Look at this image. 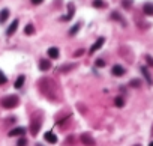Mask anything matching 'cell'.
<instances>
[{
  "label": "cell",
  "mask_w": 153,
  "mask_h": 146,
  "mask_svg": "<svg viewBox=\"0 0 153 146\" xmlns=\"http://www.w3.org/2000/svg\"><path fill=\"white\" fill-rule=\"evenodd\" d=\"M147 62H149V65H153V60H152V57H150V56L147 57Z\"/></svg>",
  "instance_id": "cell-22"
},
{
  "label": "cell",
  "mask_w": 153,
  "mask_h": 146,
  "mask_svg": "<svg viewBox=\"0 0 153 146\" xmlns=\"http://www.w3.org/2000/svg\"><path fill=\"white\" fill-rule=\"evenodd\" d=\"M81 142L86 143L87 146H93V145H95V140H93L90 136H89V134H83V136H81Z\"/></svg>",
  "instance_id": "cell-7"
},
{
  "label": "cell",
  "mask_w": 153,
  "mask_h": 146,
  "mask_svg": "<svg viewBox=\"0 0 153 146\" xmlns=\"http://www.w3.org/2000/svg\"><path fill=\"white\" fill-rule=\"evenodd\" d=\"M111 72H113V75H116V77H122V75H125V68L120 66V65H114Z\"/></svg>",
  "instance_id": "cell-2"
},
{
  "label": "cell",
  "mask_w": 153,
  "mask_h": 146,
  "mask_svg": "<svg viewBox=\"0 0 153 146\" xmlns=\"http://www.w3.org/2000/svg\"><path fill=\"white\" fill-rule=\"evenodd\" d=\"M32 2H33L35 5H39V3H42V0H32Z\"/></svg>",
  "instance_id": "cell-21"
},
{
  "label": "cell",
  "mask_w": 153,
  "mask_h": 146,
  "mask_svg": "<svg viewBox=\"0 0 153 146\" xmlns=\"http://www.w3.org/2000/svg\"><path fill=\"white\" fill-rule=\"evenodd\" d=\"M17 27H18V20H14V21H12V24L9 26V29L6 30V33L11 36V35H14L15 33V30H17Z\"/></svg>",
  "instance_id": "cell-8"
},
{
  "label": "cell",
  "mask_w": 153,
  "mask_h": 146,
  "mask_svg": "<svg viewBox=\"0 0 153 146\" xmlns=\"http://www.w3.org/2000/svg\"><path fill=\"white\" fill-rule=\"evenodd\" d=\"M104 65H105V62L102 60V59H98L96 60V66H104Z\"/></svg>",
  "instance_id": "cell-19"
},
{
  "label": "cell",
  "mask_w": 153,
  "mask_h": 146,
  "mask_svg": "<svg viewBox=\"0 0 153 146\" xmlns=\"http://www.w3.org/2000/svg\"><path fill=\"white\" fill-rule=\"evenodd\" d=\"M25 143H27V142H25V139H20L18 140V146H25Z\"/></svg>",
  "instance_id": "cell-20"
},
{
  "label": "cell",
  "mask_w": 153,
  "mask_h": 146,
  "mask_svg": "<svg viewBox=\"0 0 153 146\" xmlns=\"http://www.w3.org/2000/svg\"><path fill=\"white\" fill-rule=\"evenodd\" d=\"M9 17V9H2L0 11V23H5Z\"/></svg>",
  "instance_id": "cell-10"
},
{
  "label": "cell",
  "mask_w": 153,
  "mask_h": 146,
  "mask_svg": "<svg viewBox=\"0 0 153 146\" xmlns=\"http://www.w3.org/2000/svg\"><path fill=\"white\" fill-rule=\"evenodd\" d=\"M143 9H144V12H146L147 15H153V5L152 3H146Z\"/></svg>",
  "instance_id": "cell-11"
},
{
  "label": "cell",
  "mask_w": 153,
  "mask_h": 146,
  "mask_svg": "<svg viewBox=\"0 0 153 146\" xmlns=\"http://www.w3.org/2000/svg\"><path fill=\"white\" fill-rule=\"evenodd\" d=\"M44 139L48 142V143H57V137L54 132H51V131H47L45 134H44Z\"/></svg>",
  "instance_id": "cell-3"
},
{
  "label": "cell",
  "mask_w": 153,
  "mask_h": 146,
  "mask_svg": "<svg viewBox=\"0 0 153 146\" xmlns=\"http://www.w3.org/2000/svg\"><path fill=\"white\" fill-rule=\"evenodd\" d=\"M48 56H50V59H59V48L57 47L48 48Z\"/></svg>",
  "instance_id": "cell-6"
},
{
  "label": "cell",
  "mask_w": 153,
  "mask_h": 146,
  "mask_svg": "<svg viewBox=\"0 0 153 146\" xmlns=\"http://www.w3.org/2000/svg\"><path fill=\"white\" fill-rule=\"evenodd\" d=\"M80 27H81V24H80V23H76V24L74 26V27H72V29L69 30V35H75L76 32H78V30H80Z\"/></svg>",
  "instance_id": "cell-14"
},
{
  "label": "cell",
  "mask_w": 153,
  "mask_h": 146,
  "mask_svg": "<svg viewBox=\"0 0 153 146\" xmlns=\"http://www.w3.org/2000/svg\"><path fill=\"white\" fill-rule=\"evenodd\" d=\"M17 104H18V97H15V95H9V97H6V98L2 101V105H3L5 109L17 107Z\"/></svg>",
  "instance_id": "cell-1"
},
{
  "label": "cell",
  "mask_w": 153,
  "mask_h": 146,
  "mask_svg": "<svg viewBox=\"0 0 153 146\" xmlns=\"http://www.w3.org/2000/svg\"><path fill=\"white\" fill-rule=\"evenodd\" d=\"M93 6H95V8H104L105 3L102 2V0H93Z\"/></svg>",
  "instance_id": "cell-15"
},
{
  "label": "cell",
  "mask_w": 153,
  "mask_h": 146,
  "mask_svg": "<svg viewBox=\"0 0 153 146\" xmlns=\"http://www.w3.org/2000/svg\"><path fill=\"white\" fill-rule=\"evenodd\" d=\"M141 71H143V74H144V77L147 78V82H149V83H152V78H150V75L147 74V69H146V68H143Z\"/></svg>",
  "instance_id": "cell-16"
},
{
  "label": "cell",
  "mask_w": 153,
  "mask_h": 146,
  "mask_svg": "<svg viewBox=\"0 0 153 146\" xmlns=\"http://www.w3.org/2000/svg\"><path fill=\"white\" fill-rule=\"evenodd\" d=\"M149 146H153V142H152V143H150V145H149Z\"/></svg>",
  "instance_id": "cell-23"
},
{
  "label": "cell",
  "mask_w": 153,
  "mask_h": 146,
  "mask_svg": "<svg viewBox=\"0 0 153 146\" xmlns=\"http://www.w3.org/2000/svg\"><path fill=\"white\" fill-rule=\"evenodd\" d=\"M123 99L122 98H116V105H117V107H123Z\"/></svg>",
  "instance_id": "cell-17"
},
{
  "label": "cell",
  "mask_w": 153,
  "mask_h": 146,
  "mask_svg": "<svg viewBox=\"0 0 153 146\" xmlns=\"http://www.w3.org/2000/svg\"><path fill=\"white\" fill-rule=\"evenodd\" d=\"M24 132H25V128H24V127H18V128H15V130L9 131V136H11V137H14V136H24Z\"/></svg>",
  "instance_id": "cell-4"
},
{
  "label": "cell",
  "mask_w": 153,
  "mask_h": 146,
  "mask_svg": "<svg viewBox=\"0 0 153 146\" xmlns=\"http://www.w3.org/2000/svg\"><path fill=\"white\" fill-rule=\"evenodd\" d=\"M51 68V63H50V60H47V59H42L41 62H39V69L41 71H47V69H50Z\"/></svg>",
  "instance_id": "cell-9"
},
{
  "label": "cell",
  "mask_w": 153,
  "mask_h": 146,
  "mask_svg": "<svg viewBox=\"0 0 153 146\" xmlns=\"http://www.w3.org/2000/svg\"><path fill=\"white\" fill-rule=\"evenodd\" d=\"M24 33H25V35H33V33H35V27H33V24H27V26H25Z\"/></svg>",
  "instance_id": "cell-12"
},
{
  "label": "cell",
  "mask_w": 153,
  "mask_h": 146,
  "mask_svg": "<svg viewBox=\"0 0 153 146\" xmlns=\"http://www.w3.org/2000/svg\"><path fill=\"white\" fill-rule=\"evenodd\" d=\"M104 42H105V39H104V38H99L98 41H96V42L92 45V48H90V53H95V51H98V50H99L102 45H104Z\"/></svg>",
  "instance_id": "cell-5"
},
{
  "label": "cell",
  "mask_w": 153,
  "mask_h": 146,
  "mask_svg": "<svg viewBox=\"0 0 153 146\" xmlns=\"http://www.w3.org/2000/svg\"><path fill=\"white\" fill-rule=\"evenodd\" d=\"M3 83H6V77L2 71H0V84H3Z\"/></svg>",
  "instance_id": "cell-18"
},
{
  "label": "cell",
  "mask_w": 153,
  "mask_h": 146,
  "mask_svg": "<svg viewBox=\"0 0 153 146\" xmlns=\"http://www.w3.org/2000/svg\"><path fill=\"white\" fill-rule=\"evenodd\" d=\"M23 83H24V75H20V77L17 78V82H15V87L20 89V87L23 86Z\"/></svg>",
  "instance_id": "cell-13"
}]
</instances>
